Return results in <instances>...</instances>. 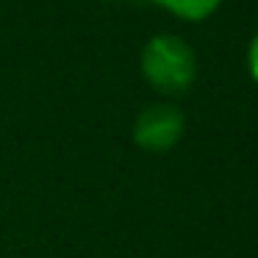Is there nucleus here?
Wrapping results in <instances>:
<instances>
[{
	"mask_svg": "<svg viewBox=\"0 0 258 258\" xmlns=\"http://www.w3.org/2000/svg\"><path fill=\"white\" fill-rule=\"evenodd\" d=\"M145 84L161 97H178L191 89L197 78V56L186 39L175 34H156L139 53Z\"/></svg>",
	"mask_w": 258,
	"mask_h": 258,
	"instance_id": "nucleus-1",
	"label": "nucleus"
},
{
	"mask_svg": "<svg viewBox=\"0 0 258 258\" xmlns=\"http://www.w3.org/2000/svg\"><path fill=\"white\" fill-rule=\"evenodd\" d=\"M186 134V114L180 106L158 100L145 106L134 117L131 139L145 153H169Z\"/></svg>",
	"mask_w": 258,
	"mask_h": 258,
	"instance_id": "nucleus-2",
	"label": "nucleus"
},
{
	"mask_svg": "<svg viewBox=\"0 0 258 258\" xmlns=\"http://www.w3.org/2000/svg\"><path fill=\"white\" fill-rule=\"evenodd\" d=\"M150 3L164 9V12H169V14H175L178 20H186V23L208 20L222 6V0H150Z\"/></svg>",
	"mask_w": 258,
	"mask_h": 258,
	"instance_id": "nucleus-3",
	"label": "nucleus"
},
{
	"mask_svg": "<svg viewBox=\"0 0 258 258\" xmlns=\"http://www.w3.org/2000/svg\"><path fill=\"white\" fill-rule=\"evenodd\" d=\"M247 70H250L252 81L258 84V34L252 36V42H250V50H247Z\"/></svg>",
	"mask_w": 258,
	"mask_h": 258,
	"instance_id": "nucleus-4",
	"label": "nucleus"
},
{
	"mask_svg": "<svg viewBox=\"0 0 258 258\" xmlns=\"http://www.w3.org/2000/svg\"><path fill=\"white\" fill-rule=\"evenodd\" d=\"M103 3H117V0H103Z\"/></svg>",
	"mask_w": 258,
	"mask_h": 258,
	"instance_id": "nucleus-5",
	"label": "nucleus"
}]
</instances>
